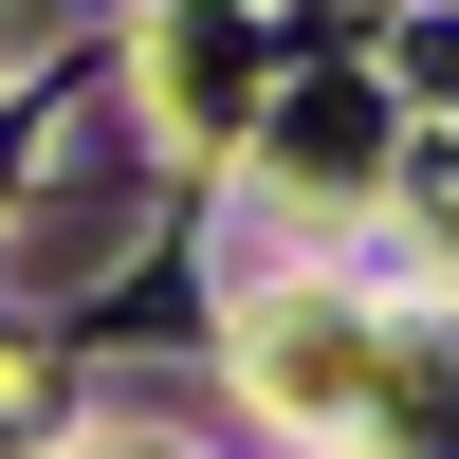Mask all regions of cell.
Returning <instances> with one entry per match:
<instances>
[{"mask_svg":"<svg viewBox=\"0 0 459 459\" xmlns=\"http://www.w3.org/2000/svg\"><path fill=\"white\" fill-rule=\"evenodd\" d=\"M423 92H459V19H441V37H423Z\"/></svg>","mask_w":459,"mask_h":459,"instance_id":"obj_1","label":"cell"}]
</instances>
